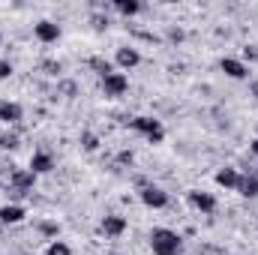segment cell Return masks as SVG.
Wrapping results in <instances>:
<instances>
[{
    "instance_id": "6da1fadb",
    "label": "cell",
    "mask_w": 258,
    "mask_h": 255,
    "mask_svg": "<svg viewBox=\"0 0 258 255\" xmlns=\"http://www.w3.org/2000/svg\"><path fill=\"white\" fill-rule=\"evenodd\" d=\"M150 246H153V255H180V237L171 228H153Z\"/></svg>"
},
{
    "instance_id": "7a4b0ae2",
    "label": "cell",
    "mask_w": 258,
    "mask_h": 255,
    "mask_svg": "<svg viewBox=\"0 0 258 255\" xmlns=\"http://www.w3.org/2000/svg\"><path fill=\"white\" fill-rule=\"evenodd\" d=\"M132 123V129L135 132H141L147 141H153V144H159L162 138H165V129H162V123L159 120H153V117H132L129 120Z\"/></svg>"
},
{
    "instance_id": "3957f363",
    "label": "cell",
    "mask_w": 258,
    "mask_h": 255,
    "mask_svg": "<svg viewBox=\"0 0 258 255\" xmlns=\"http://www.w3.org/2000/svg\"><path fill=\"white\" fill-rule=\"evenodd\" d=\"M33 186H36V174L30 168H15L9 174V192L12 195H27Z\"/></svg>"
},
{
    "instance_id": "277c9868",
    "label": "cell",
    "mask_w": 258,
    "mask_h": 255,
    "mask_svg": "<svg viewBox=\"0 0 258 255\" xmlns=\"http://www.w3.org/2000/svg\"><path fill=\"white\" fill-rule=\"evenodd\" d=\"M141 204L150 207V210H162V207H168V192L162 186L147 183V186H141Z\"/></svg>"
},
{
    "instance_id": "5b68a950",
    "label": "cell",
    "mask_w": 258,
    "mask_h": 255,
    "mask_svg": "<svg viewBox=\"0 0 258 255\" xmlns=\"http://www.w3.org/2000/svg\"><path fill=\"white\" fill-rule=\"evenodd\" d=\"M102 90H105V96H123L129 90V78H126V72H111V75H105L102 78Z\"/></svg>"
},
{
    "instance_id": "8992f818",
    "label": "cell",
    "mask_w": 258,
    "mask_h": 255,
    "mask_svg": "<svg viewBox=\"0 0 258 255\" xmlns=\"http://www.w3.org/2000/svg\"><path fill=\"white\" fill-rule=\"evenodd\" d=\"M33 36L39 39V42H45V45H51V42H57L60 39V24H54V21H36L33 24Z\"/></svg>"
},
{
    "instance_id": "52a82bcc",
    "label": "cell",
    "mask_w": 258,
    "mask_h": 255,
    "mask_svg": "<svg viewBox=\"0 0 258 255\" xmlns=\"http://www.w3.org/2000/svg\"><path fill=\"white\" fill-rule=\"evenodd\" d=\"M219 69H222L228 78H234V81H243V78L249 75V66L243 63V60H237V57H222V60H219Z\"/></svg>"
},
{
    "instance_id": "ba28073f",
    "label": "cell",
    "mask_w": 258,
    "mask_h": 255,
    "mask_svg": "<svg viewBox=\"0 0 258 255\" xmlns=\"http://www.w3.org/2000/svg\"><path fill=\"white\" fill-rule=\"evenodd\" d=\"M189 204H192L195 210H201V213H213L216 210V198L210 195V192H201V189H189Z\"/></svg>"
},
{
    "instance_id": "9c48e42d",
    "label": "cell",
    "mask_w": 258,
    "mask_h": 255,
    "mask_svg": "<svg viewBox=\"0 0 258 255\" xmlns=\"http://www.w3.org/2000/svg\"><path fill=\"white\" fill-rule=\"evenodd\" d=\"M114 63L120 66V69H135V66L141 63V54H138V48L123 45V48H117V57H114Z\"/></svg>"
},
{
    "instance_id": "30bf717a",
    "label": "cell",
    "mask_w": 258,
    "mask_h": 255,
    "mask_svg": "<svg viewBox=\"0 0 258 255\" xmlns=\"http://www.w3.org/2000/svg\"><path fill=\"white\" fill-rule=\"evenodd\" d=\"M54 168V159H51V153H45V150H36L33 156H30V171L33 174H48Z\"/></svg>"
},
{
    "instance_id": "8fae6325",
    "label": "cell",
    "mask_w": 258,
    "mask_h": 255,
    "mask_svg": "<svg viewBox=\"0 0 258 255\" xmlns=\"http://www.w3.org/2000/svg\"><path fill=\"white\" fill-rule=\"evenodd\" d=\"M24 216H27V213H24L21 204H3V207H0V222H3V225H18Z\"/></svg>"
},
{
    "instance_id": "7c38bea8",
    "label": "cell",
    "mask_w": 258,
    "mask_h": 255,
    "mask_svg": "<svg viewBox=\"0 0 258 255\" xmlns=\"http://www.w3.org/2000/svg\"><path fill=\"white\" fill-rule=\"evenodd\" d=\"M21 105L18 102H6V99H0V120L3 123H9V126H15L18 120H21Z\"/></svg>"
},
{
    "instance_id": "4fadbf2b",
    "label": "cell",
    "mask_w": 258,
    "mask_h": 255,
    "mask_svg": "<svg viewBox=\"0 0 258 255\" xmlns=\"http://www.w3.org/2000/svg\"><path fill=\"white\" fill-rule=\"evenodd\" d=\"M237 192H240L243 198H258V174L255 171L240 174V180H237Z\"/></svg>"
},
{
    "instance_id": "5bb4252c",
    "label": "cell",
    "mask_w": 258,
    "mask_h": 255,
    "mask_svg": "<svg viewBox=\"0 0 258 255\" xmlns=\"http://www.w3.org/2000/svg\"><path fill=\"white\" fill-rule=\"evenodd\" d=\"M102 231H105L108 237H120V234L126 231V216H105V219H102Z\"/></svg>"
},
{
    "instance_id": "9a60e30c",
    "label": "cell",
    "mask_w": 258,
    "mask_h": 255,
    "mask_svg": "<svg viewBox=\"0 0 258 255\" xmlns=\"http://www.w3.org/2000/svg\"><path fill=\"white\" fill-rule=\"evenodd\" d=\"M237 180H240V171L237 168H219L216 171V183L225 186V189H237Z\"/></svg>"
},
{
    "instance_id": "2e32d148",
    "label": "cell",
    "mask_w": 258,
    "mask_h": 255,
    "mask_svg": "<svg viewBox=\"0 0 258 255\" xmlns=\"http://www.w3.org/2000/svg\"><path fill=\"white\" fill-rule=\"evenodd\" d=\"M114 9H117L120 15L132 18V15H138V12H141V3H138V0H114Z\"/></svg>"
},
{
    "instance_id": "e0dca14e",
    "label": "cell",
    "mask_w": 258,
    "mask_h": 255,
    "mask_svg": "<svg viewBox=\"0 0 258 255\" xmlns=\"http://www.w3.org/2000/svg\"><path fill=\"white\" fill-rule=\"evenodd\" d=\"M90 66L99 72V78H105V75H111V72H114V63H108V60H102V57H93Z\"/></svg>"
},
{
    "instance_id": "ac0fdd59",
    "label": "cell",
    "mask_w": 258,
    "mask_h": 255,
    "mask_svg": "<svg viewBox=\"0 0 258 255\" xmlns=\"http://www.w3.org/2000/svg\"><path fill=\"white\" fill-rule=\"evenodd\" d=\"M18 141H21V138H18L15 132H3V135H0V150H15Z\"/></svg>"
},
{
    "instance_id": "d6986e66",
    "label": "cell",
    "mask_w": 258,
    "mask_h": 255,
    "mask_svg": "<svg viewBox=\"0 0 258 255\" xmlns=\"http://www.w3.org/2000/svg\"><path fill=\"white\" fill-rule=\"evenodd\" d=\"M45 255H72V249H69V243H63V240H51Z\"/></svg>"
},
{
    "instance_id": "ffe728a7",
    "label": "cell",
    "mask_w": 258,
    "mask_h": 255,
    "mask_svg": "<svg viewBox=\"0 0 258 255\" xmlns=\"http://www.w3.org/2000/svg\"><path fill=\"white\" fill-rule=\"evenodd\" d=\"M81 147H84V150H96V147H99V138H96L93 132H84V135H81Z\"/></svg>"
},
{
    "instance_id": "44dd1931",
    "label": "cell",
    "mask_w": 258,
    "mask_h": 255,
    "mask_svg": "<svg viewBox=\"0 0 258 255\" xmlns=\"http://www.w3.org/2000/svg\"><path fill=\"white\" fill-rule=\"evenodd\" d=\"M42 72H45V75H60L63 66L57 63V60H42Z\"/></svg>"
},
{
    "instance_id": "7402d4cb",
    "label": "cell",
    "mask_w": 258,
    "mask_h": 255,
    "mask_svg": "<svg viewBox=\"0 0 258 255\" xmlns=\"http://www.w3.org/2000/svg\"><path fill=\"white\" fill-rule=\"evenodd\" d=\"M39 231H42V234H48V237H57L60 225H54V222H42V225H39Z\"/></svg>"
},
{
    "instance_id": "603a6c76",
    "label": "cell",
    "mask_w": 258,
    "mask_h": 255,
    "mask_svg": "<svg viewBox=\"0 0 258 255\" xmlns=\"http://www.w3.org/2000/svg\"><path fill=\"white\" fill-rule=\"evenodd\" d=\"M9 75H12V63H9V60H3V57H0V81H6V78H9Z\"/></svg>"
},
{
    "instance_id": "cb8c5ba5",
    "label": "cell",
    "mask_w": 258,
    "mask_h": 255,
    "mask_svg": "<svg viewBox=\"0 0 258 255\" xmlns=\"http://www.w3.org/2000/svg\"><path fill=\"white\" fill-rule=\"evenodd\" d=\"M93 27L96 30H105L108 27V15H93Z\"/></svg>"
},
{
    "instance_id": "d4e9b609",
    "label": "cell",
    "mask_w": 258,
    "mask_h": 255,
    "mask_svg": "<svg viewBox=\"0 0 258 255\" xmlns=\"http://www.w3.org/2000/svg\"><path fill=\"white\" fill-rule=\"evenodd\" d=\"M243 57L246 60H258V45H246L243 48Z\"/></svg>"
},
{
    "instance_id": "484cf974",
    "label": "cell",
    "mask_w": 258,
    "mask_h": 255,
    "mask_svg": "<svg viewBox=\"0 0 258 255\" xmlns=\"http://www.w3.org/2000/svg\"><path fill=\"white\" fill-rule=\"evenodd\" d=\"M60 90H63L66 96H75V84H72V81H63V84H60Z\"/></svg>"
},
{
    "instance_id": "4316f807",
    "label": "cell",
    "mask_w": 258,
    "mask_h": 255,
    "mask_svg": "<svg viewBox=\"0 0 258 255\" xmlns=\"http://www.w3.org/2000/svg\"><path fill=\"white\" fill-rule=\"evenodd\" d=\"M168 39H174V42H180V39H183V30H168Z\"/></svg>"
},
{
    "instance_id": "83f0119b",
    "label": "cell",
    "mask_w": 258,
    "mask_h": 255,
    "mask_svg": "<svg viewBox=\"0 0 258 255\" xmlns=\"http://www.w3.org/2000/svg\"><path fill=\"white\" fill-rule=\"evenodd\" d=\"M120 162H129V165H132V150H123V153H120Z\"/></svg>"
},
{
    "instance_id": "f1b7e54d",
    "label": "cell",
    "mask_w": 258,
    "mask_h": 255,
    "mask_svg": "<svg viewBox=\"0 0 258 255\" xmlns=\"http://www.w3.org/2000/svg\"><path fill=\"white\" fill-rule=\"evenodd\" d=\"M249 150H252V153H255V156H258V138H255V141H252V144H249Z\"/></svg>"
},
{
    "instance_id": "f546056e",
    "label": "cell",
    "mask_w": 258,
    "mask_h": 255,
    "mask_svg": "<svg viewBox=\"0 0 258 255\" xmlns=\"http://www.w3.org/2000/svg\"><path fill=\"white\" fill-rule=\"evenodd\" d=\"M252 96H255V99H258V81H255V84H252Z\"/></svg>"
},
{
    "instance_id": "4dcf8cb0",
    "label": "cell",
    "mask_w": 258,
    "mask_h": 255,
    "mask_svg": "<svg viewBox=\"0 0 258 255\" xmlns=\"http://www.w3.org/2000/svg\"><path fill=\"white\" fill-rule=\"evenodd\" d=\"M108 255H120V252H108Z\"/></svg>"
},
{
    "instance_id": "1f68e13d",
    "label": "cell",
    "mask_w": 258,
    "mask_h": 255,
    "mask_svg": "<svg viewBox=\"0 0 258 255\" xmlns=\"http://www.w3.org/2000/svg\"><path fill=\"white\" fill-rule=\"evenodd\" d=\"M0 39H3V33H0Z\"/></svg>"
},
{
    "instance_id": "d6a6232c",
    "label": "cell",
    "mask_w": 258,
    "mask_h": 255,
    "mask_svg": "<svg viewBox=\"0 0 258 255\" xmlns=\"http://www.w3.org/2000/svg\"><path fill=\"white\" fill-rule=\"evenodd\" d=\"M0 186H3V183H0Z\"/></svg>"
}]
</instances>
